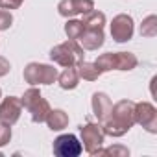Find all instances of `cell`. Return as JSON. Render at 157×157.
<instances>
[{
	"label": "cell",
	"mask_w": 157,
	"mask_h": 157,
	"mask_svg": "<svg viewBox=\"0 0 157 157\" xmlns=\"http://www.w3.org/2000/svg\"><path fill=\"white\" fill-rule=\"evenodd\" d=\"M22 2H24V0H2V2H0V8L11 11V10H19L22 6Z\"/></svg>",
	"instance_id": "23"
},
{
	"label": "cell",
	"mask_w": 157,
	"mask_h": 157,
	"mask_svg": "<svg viewBox=\"0 0 157 157\" xmlns=\"http://www.w3.org/2000/svg\"><path fill=\"white\" fill-rule=\"evenodd\" d=\"M0 2H2V0H0Z\"/></svg>",
	"instance_id": "26"
},
{
	"label": "cell",
	"mask_w": 157,
	"mask_h": 157,
	"mask_svg": "<svg viewBox=\"0 0 157 157\" xmlns=\"http://www.w3.org/2000/svg\"><path fill=\"white\" fill-rule=\"evenodd\" d=\"M52 151H54V155H57V157H78V155L83 151V146H82L80 140H78L76 135L65 133V135H59V137L54 140Z\"/></svg>",
	"instance_id": "7"
},
{
	"label": "cell",
	"mask_w": 157,
	"mask_h": 157,
	"mask_svg": "<svg viewBox=\"0 0 157 157\" xmlns=\"http://www.w3.org/2000/svg\"><path fill=\"white\" fill-rule=\"evenodd\" d=\"M93 10H94V0H61L57 4V13L65 19L85 15Z\"/></svg>",
	"instance_id": "11"
},
{
	"label": "cell",
	"mask_w": 157,
	"mask_h": 157,
	"mask_svg": "<svg viewBox=\"0 0 157 157\" xmlns=\"http://www.w3.org/2000/svg\"><path fill=\"white\" fill-rule=\"evenodd\" d=\"M22 102L17 96H6L0 102V124L4 126H13L19 122L22 115Z\"/></svg>",
	"instance_id": "10"
},
{
	"label": "cell",
	"mask_w": 157,
	"mask_h": 157,
	"mask_svg": "<svg viewBox=\"0 0 157 157\" xmlns=\"http://www.w3.org/2000/svg\"><path fill=\"white\" fill-rule=\"evenodd\" d=\"M96 155H117V157H128V155H129V150H128L126 146L115 144V146H109V148H100Z\"/></svg>",
	"instance_id": "20"
},
{
	"label": "cell",
	"mask_w": 157,
	"mask_h": 157,
	"mask_svg": "<svg viewBox=\"0 0 157 157\" xmlns=\"http://www.w3.org/2000/svg\"><path fill=\"white\" fill-rule=\"evenodd\" d=\"M46 126L52 131H63L68 126V115L63 109H50L48 117H46Z\"/></svg>",
	"instance_id": "15"
},
{
	"label": "cell",
	"mask_w": 157,
	"mask_h": 157,
	"mask_svg": "<svg viewBox=\"0 0 157 157\" xmlns=\"http://www.w3.org/2000/svg\"><path fill=\"white\" fill-rule=\"evenodd\" d=\"M82 22H83V28H104L105 26V15L102 11L93 10V11L83 15Z\"/></svg>",
	"instance_id": "17"
},
{
	"label": "cell",
	"mask_w": 157,
	"mask_h": 157,
	"mask_svg": "<svg viewBox=\"0 0 157 157\" xmlns=\"http://www.w3.org/2000/svg\"><path fill=\"white\" fill-rule=\"evenodd\" d=\"M139 65V59L135 54L131 52H105L102 56H98V59L94 61V67L98 68L100 74L104 72H111V70H124L129 72Z\"/></svg>",
	"instance_id": "2"
},
{
	"label": "cell",
	"mask_w": 157,
	"mask_h": 157,
	"mask_svg": "<svg viewBox=\"0 0 157 157\" xmlns=\"http://www.w3.org/2000/svg\"><path fill=\"white\" fill-rule=\"evenodd\" d=\"M135 124H140L148 133H157V109L150 102L135 104Z\"/></svg>",
	"instance_id": "9"
},
{
	"label": "cell",
	"mask_w": 157,
	"mask_h": 157,
	"mask_svg": "<svg viewBox=\"0 0 157 157\" xmlns=\"http://www.w3.org/2000/svg\"><path fill=\"white\" fill-rule=\"evenodd\" d=\"M111 37L113 41L117 43H128L131 37H133V32H135V22L131 19V15H126V13H120L117 15L113 21H111Z\"/></svg>",
	"instance_id": "8"
},
{
	"label": "cell",
	"mask_w": 157,
	"mask_h": 157,
	"mask_svg": "<svg viewBox=\"0 0 157 157\" xmlns=\"http://www.w3.org/2000/svg\"><path fill=\"white\" fill-rule=\"evenodd\" d=\"M82 32H83V22H82V21H78V19H68V21H67V24H65V33H67L68 39L78 41V37L82 35Z\"/></svg>",
	"instance_id": "19"
},
{
	"label": "cell",
	"mask_w": 157,
	"mask_h": 157,
	"mask_svg": "<svg viewBox=\"0 0 157 157\" xmlns=\"http://www.w3.org/2000/svg\"><path fill=\"white\" fill-rule=\"evenodd\" d=\"M140 35L142 37H155L157 35V17L155 15H148L142 24H140Z\"/></svg>",
	"instance_id": "18"
},
{
	"label": "cell",
	"mask_w": 157,
	"mask_h": 157,
	"mask_svg": "<svg viewBox=\"0 0 157 157\" xmlns=\"http://www.w3.org/2000/svg\"><path fill=\"white\" fill-rule=\"evenodd\" d=\"M13 24V15L10 10H0V32L10 30Z\"/></svg>",
	"instance_id": "21"
},
{
	"label": "cell",
	"mask_w": 157,
	"mask_h": 157,
	"mask_svg": "<svg viewBox=\"0 0 157 157\" xmlns=\"http://www.w3.org/2000/svg\"><path fill=\"white\" fill-rule=\"evenodd\" d=\"M78 43L83 50H98L105 43L104 28H83L82 35L78 37Z\"/></svg>",
	"instance_id": "12"
},
{
	"label": "cell",
	"mask_w": 157,
	"mask_h": 157,
	"mask_svg": "<svg viewBox=\"0 0 157 157\" xmlns=\"http://www.w3.org/2000/svg\"><path fill=\"white\" fill-rule=\"evenodd\" d=\"M10 140H11V126L0 124V148L6 146Z\"/></svg>",
	"instance_id": "22"
},
{
	"label": "cell",
	"mask_w": 157,
	"mask_h": 157,
	"mask_svg": "<svg viewBox=\"0 0 157 157\" xmlns=\"http://www.w3.org/2000/svg\"><path fill=\"white\" fill-rule=\"evenodd\" d=\"M10 70H11V63L4 56H0V78H4Z\"/></svg>",
	"instance_id": "24"
},
{
	"label": "cell",
	"mask_w": 157,
	"mask_h": 157,
	"mask_svg": "<svg viewBox=\"0 0 157 157\" xmlns=\"http://www.w3.org/2000/svg\"><path fill=\"white\" fill-rule=\"evenodd\" d=\"M76 70H78V76H80V80L83 78L85 82H96L98 78L102 76L100 72H98V68L94 67V63H91V61H82V63H78L76 65Z\"/></svg>",
	"instance_id": "16"
},
{
	"label": "cell",
	"mask_w": 157,
	"mask_h": 157,
	"mask_svg": "<svg viewBox=\"0 0 157 157\" xmlns=\"http://www.w3.org/2000/svg\"><path fill=\"white\" fill-rule=\"evenodd\" d=\"M80 135H82V146L89 155H96L98 150L104 146V131L100 124L94 122H87L83 126H80Z\"/></svg>",
	"instance_id": "6"
},
{
	"label": "cell",
	"mask_w": 157,
	"mask_h": 157,
	"mask_svg": "<svg viewBox=\"0 0 157 157\" xmlns=\"http://www.w3.org/2000/svg\"><path fill=\"white\" fill-rule=\"evenodd\" d=\"M91 105H93V113H94V117L98 118V122H104L105 117H107L109 111H111L113 102H111V98H109L105 93H94L93 98H91Z\"/></svg>",
	"instance_id": "13"
},
{
	"label": "cell",
	"mask_w": 157,
	"mask_h": 157,
	"mask_svg": "<svg viewBox=\"0 0 157 157\" xmlns=\"http://www.w3.org/2000/svg\"><path fill=\"white\" fill-rule=\"evenodd\" d=\"M57 83L65 91H72L80 85V76H78L76 67H65L61 74H57Z\"/></svg>",
	"instance_id": "14"
},
{
	"label": "cell",
	"mask_w": 157,
	"mask_h": 157,
	"mask_svg": "<svg viewBox=\"0 0 157 157\" xmlns=\"http://www.w3.org/2000/svg\"><path fill=\"white\" fill-rule=\"evenodd\" d=\"M0 98H2V89H0Z\"/></svg>",
	"instance_id": "25"
},
{
	"label": "cell",
	"mask_w": 157,
	"mask_h": 157,
	"mask_svg": "<svg viewBox=\"0 0 157 157\" xmlns=\"http://www.w3.org/2000/svg\"><path fill=\"white\" fill-rule=\"evenodd\" d=\"M57 68L46 63H28L24 67V82L30 83L32 87L37 85H52L57 82Z\"/></svg>",
	"instance_id": "5"
},
{
	"label": "cell",
	"mask_w": 157,
	"mask_h": 157,
	"mask_svg": "<svg viewBox=\"0 0 157 157\" xmlns=\"http://www.w3.org/2000/svg\"><path fill=\"white\" fill-rule=\"evenodd\" d=\"M135 124V102L131 100H118L111 105L109 115L104 122H100L104 135L109 137H124Z\"/></svg>",
	"instance_id": "1"
},
{
	"label": "cell",
	"mask_w": 157,
	"mask_h": 157,
	"mask_svg": "<svg viewBox=\"0 0 157 157\" xmlns=\"http://www.w3.org/2000/svg\"><path fill=\"white\" fill-rule=\"evenodd\" d=\"M50 59L54 63H57L59 67H76L78 63H82L85 59V54H83V48L80 46V43L74 39H68L65 43L56 44L50 50Z\"/></svg>",
	"instance_id": "3"
},
{
	"label": "cell",
	"mask_w": 157,
	"mask_h": 157,
	"mask_svg": "<svg viewBox=\"0 0 157 157\" xmlns=\"http://www.w3.org/2000/svg\"><path fill=\"white\" fill-rule=\"evenodd\" d=\"M21 102H22V107L28 109V113H30V117H32V120L35 124L44 122L48 113H50V109H52L48 100L43 98V94H41V91L37 87H30L28 91H24Z\"/></svg>",
	"instance_id": "4"
}]
</instances>
